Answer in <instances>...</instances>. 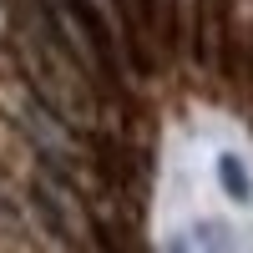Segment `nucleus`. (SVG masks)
<instances>
[{
    "mask_svg": "<svg viewBox=\"0 0 253 253\" xmlns=\"http://www.w3.org/2000/svg\"><path fill=\"white\" fill-rule=\"evenodd\" d=\"M218 182H223V193L233 198V203H248V198H253V177H248V167H243L233 152L218 157Z\"/></svg>",
    "mask_w": 253,
    "mask_h": 253,
    "instance_id": "f257e3e1",
    "label": "nucleus"
},
{
    "mask_svg": "<svg viewBox=\"0 0 253 253\" xmlns=\"http://www.w3.org/2000/svg\"><path fill=\"white\" fill-rule=\"evenodd\" d=\"M198 233H203V243H208V253H228V233H223L218 223H203Z\"/></svg>",
    "mask_w": 253,
    "mask_h": 253,
    "instance_id": "f03ea898",
    "label": "nucleus"
},
{
    "mask_svg": "<svg viewBox=\"0 0 253 253\" xmlns=\"http://www.w3.org/2000/svg\"><path fill=\"white\" fill-rule=\"evenodd\" d=\"M167 253H187V243H182V238H172V243H167Z\"/></svg>",
    "mask_w": 253,
    "mask_h": 253,
    "instance_id": "7ed1b4c3",
    "label": "nucleus"
}]
</instances>
